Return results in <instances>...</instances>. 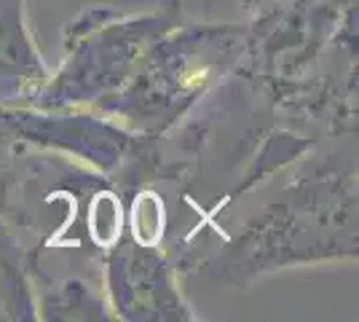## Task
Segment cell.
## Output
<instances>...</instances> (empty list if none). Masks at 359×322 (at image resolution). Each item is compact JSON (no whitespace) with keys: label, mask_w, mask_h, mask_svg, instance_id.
I'll return each instance as SVG.
<instances>
[{"label":"cell","mask_w":359,"mask_h":322,"mask_svg":"<svg viewBox=\"0 0 359 322\" xmlns=\"http://www.w3.org/2000/svg\"><path fill=\"white\" fill-rule=\"evenodd\" d=\"M185 8L164 0L153 11H123L118 6H86L67 22L62 62L32 94L41 110H97L135 73L145 48L180 25Z\"/></svg>","instance_id":"obj_3"},{"label":"cell","mask_w":359,"mask_h":322,"mask_svg":"<svg viewBox=\"0 0 359 322\" xmlns=\"http://www.w3.org/2000/svg\"><path fill=\"white\" fill-rule=\"evenodd\" d=\"M357 161L325 156L306 159L207 266L223 285L250 288L285 269L357 261Z\"/></svg>","instance_id":"obj_1"},{"label":"cell","mask_w":359,"mask_h":322,"mask_svg":"<svg viewBox=\"0 0 359 322\" xmlns=\"http://www.w3.org/2000/svg\"><path fill=\"white\" fill-rule=\"evenodd\" d=\"M8 172L0 177V320L30 322L38 317H35V301H32V288L27 279V250L6 215Z\"/></svg>","instance_id":"obj_6"},{"label":"cell","mask_w":359,"mask_h":322,"mask_svg":"<svg viewBox=\"0 0 359 322\" xmlns=\"http://www.w3.org/2000/svg\"><path fill=\"white\" fill-rule=\"evenodd\" d=\"M244 46L247 25L182 19L145 48L129 81L94 113L129 132L164 135L228 81Z\"/></svg>","instance_id":"obj_2"},{"label":"cell","mask_w":359,"mask_h":322,"mask_svg":"<svg viewBox=\"0 0 359 322\" xmlns=\"http://www.w3.org/2000/svg\"><path fill=\"white\" fill-rule=\"evenodd\" d=\"M48 73L27 19V0H0V105H27Z\"/></svg>","instance_id":"obj_5"},{"label":"cell","mask_w":359,"mask_h":322,"mask_svg":"<svg viewBox=\"0 0 359 322\" xmlns=\"http://www.w3.org/2000/svg\"><path fill=\"white\" fill-rule=\"evenodd\" d=\"M244 6H250V8H257V6H263V3H271V0H241Z\"/></svg>","instance_id":"obj_7"},{"label":"cell","mask_w":359,"mask_h":322,"mask_svg":"<svg viewBox=\"0 0 359 322\" xmlns=\"http://www.w3.org/2000/svg\"><path fill=\"white\" fill-rule=\"evenodd\" d=\"M175 258L161 242H145L123 229L102 253V295L116 320L194 322L201 320L185 298Z\"/></svg>","instance_id":"obj_4"}]
</instances>
